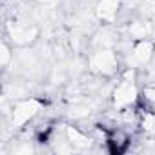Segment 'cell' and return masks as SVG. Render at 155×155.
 I'll return each instance as SVG.
<instances>
[{
    "instance_id": "6da1fadb",
    "label": "cell",
    "mask_w": 155,
    "mask_h": 155,
    "mask_svg": "<svg viewBox=\"0 0 155 155\" xmlns=\"http://www.w3.org/2000/svg\"><path fill=\"white\" fill-rule=\"evenodd\" d=\"M153 53V44L150 40H140L135 44V57L140 60H148Z\"/></svg>"
},
{
    "instance_id": "7a4b0ae2",
    "label": "cell",
    "mask_w": 155,
    "mask_h": 155,
    "mask_svg": "<svg viewBox=\"0 0 155 155\" xmlns=\"http://www.w3.org/2000/svg\"><path fill=\"white\" fill-rule=\"evenodd\" d=\"M144 99H146V101H155V86H153V84L146 86V90H144Z\"/></svg>"
}]
</instances>
